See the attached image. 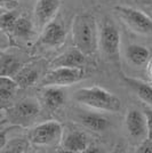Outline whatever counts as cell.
Wrapping results in <instances>:
<instances>
[{
	"mask_svg": "<svg viewBox=\"0 0 152 153\" xmlns=\"http://www.w3.org/2000/svg\"><path fill=\"white\" fill-rule=\"evenodd\" d=\"M72 38L76 47L85 55H92L97 48V26L95 19L88 15H78L72 23Z\"/></svg>",
	"mask_w": 152,
	"mask_h": 153,
	"instance_id": "cell-1",
	"label": "cell"
},
{
	"mask_svg": "<svg viewBox=\"0 0 152 153\" xmlns=\"http://www.w3.org/2000/svg\"><path fill=\"white\" fill-rule=\"evenodd\" d=\"M75 100L89 108L108 112H117L121 108L120 100L117 96L98 86L83 87L76 90Z\"/></svg>",
	"mask_w": 152,
	"mask_h": 153,
	"instance_id": "cell-2",
	"label": "cell"
},
{
	"mask_svg": "<svg viewBox=\"0 0 152 153\" xmlns=\"http://www.w3.org/2000/svg\"><path fill=\"white\" fill-rule=\"evenodd\" d=\"M86 76V72L81 68H70V66H57L51 69L48 73H46L42 79L44 86H70L76 82L81 81Z\"/></svg>",
	"mask_w": 152,
	"mask_h": 153,
	"instance_id": "cell-3",
	"label": "cell"
},
{
	"mask_svg": "<svg viewBox=\"0 0 152 153\" xmlns=\"http://www.w3.org/2000/svg\"><path fill=\"white\" fill-rule=\"evenodd\" d=\"M114 10L127 25L135 32H139L142 34L152 33V19L143 12L132 7L125 6L115 7Z\"/></svg>",
	"mask_w": 152,
	"mask_h": 153,
	"instance_id": "cell-4",
	"label": "cell"
},
{
	"mask_svg": "<svg viewBox=\"0 0 152 153\" xmlns=\"http://www.w3.org/2000/svg\"><path fill=\"white\" fill-rule=\"evenodd\" d=\"M62 135V126L57 121H46L34 127L29 134V138L34 145H51L60 140Z\"/></svg>",
	"mask_w": 152,
	"mask_h": 153,
	"instance_id": "cell-5",
	"label": "cell"
},
{
	"mask_svg": "<svg viewBox=\"0 0 152 153\" xmlns=\"http://www.w3.org/2000/svg\"><path fill=\"white\" fill-rule=\"evenodd\" d=\"M100 44L105 55L110 57L118 55L120 48V34L115 26L112 24L103 25L100 32Z\"/></svg>",
	"mask_w": 152,
	"mask_h": 153,
	"instance_id": "cell-6",
	"label": "cell"
},
{
	"mask_svg": "<svg viewBox=\"0 0 152 153\" xmlns=\"http://www.w3.org/2000/svg\"><path fill=\"white\" fill-rule=\"evenodd\" d=\"M65 36L66 33L63 24L56 21H51L44 26L42 33L39 38V44L41 46L57 47L64 42Z\"/></svg>",
	"mask_w": 152,
	"mask_h": 153,
	"instance_id": "cell-7",
	"label": "cell"
},
{
	"mask_svg": "<svg viewBox=\"0 0 152 153\" xmlns=\"http://www.w3.org/2000/svg\"><path fill=\"white\" fill-rule=\"evenodd\" d=\"M126 128L133 138H141L146 134V125L144 114L139 110H129L126 115Z\"/></svg>",
	"mask_w": 152,
	"mask_h": 153,
	"instance_id": "cell-8",
	"label": "cell"
},
{
	"mask_svg": "<svg viewBox=\"0 0 152 153\" xmlns=\"http://www.w3.org/2000/svg\"><path fill=\"white\" fill-rule=\"evenodd\" d=\"M60 5V0H38L34 14L39 25L45 26L47 23H49L57 13Z\"/></svg>",
	"mask_w": 152,
	"mask_h": 153,
	"instance_id": "cell-9",
	"label": "cell"
},
{
	"mask_svg": "<svg viewBox=\"0 0 152 153\" xmlns=\"http://www.w3.org/2000/svg\"><path fill=\"white\" fill-rule=\"evenodd\" d=\"M62 146L66 152L81 153L88 149V138L81 131H71L63 138Z\"/></svg>",
	"mask_w": 152,
	"mask_h": 153,
	"instance_id": "cell-10",
	"label": "cell"
},
{
	"mask_svg": "<svg viewBox=\"0 0 152 153\" xmlns=\"http://www.w3.org/2000/svg\"><path fill=\"white\" fill-rule=\"evenodd\" d=\"M86 63V55L78 48L65 51L51 62L54 68L57 66H70V68H81Z\"/></svg>",
	"mask_w": 152,
	"mask_h": 153,
	"instance_id": "cell-11",
	"label": "cell"
},
{
	"mask_svg": "<svg viewBox=\"0 0 152 153\" xmlns=\"http://www.w3.org/2000/svg\"><path fill=\"white\" fill-rule=\"evenodd\" d=\"M41 100L46 108L54 111L64 103L65 95L63 90L57 86H46V88L41 93Z\"/></svg>",
	"mask_w": 152,
	"mask_h": 153,
	"instance_id": "cell-12",
	"label": "cell"
},
{
	"mask_svg": "<svg viewBox=\"0 0 152 153\" xmlns=\"http://www.w3.org/2000/svg\"><path fill=\"white\" fill-rule=\"evenodd\" d=\"M124 80L143 102L152 105V86H150L149 83L143 82L142 80L128 78V76H124Z\"/></svg>",
	"mask_w": 152,
	"mask_h": 153,
	"instance_id": "cell-13",
	"label": "cell"
},
{
	"mask_svg": "<svg viewBox=\"0 0 152 153\" xmlns=\"http://www.w3.org/2000/svg\"><path fill=\"white\" fill-rule=\"evenodd\" d=\"M126 56L128 61L136 66H141L148 63L150 58L149 49L141 45H129L126 49Z\"/></svg>",
	"mask_w": 152,
	"mask_h": 153,
	"instance_id": "cell-14",
	"label": "cell"
},
{
	"mask_svg": "<svg viewBox=\"0 0 152 153\" xmlns=\"http://www.w3.org/2000/svg\"><path fill=\"white\" fill-rule=\"evenodd\" d=\"M40 108L36 102L33 101H23L19 103L15 108H14V114L15 118H17L19 120H29L34 118L39 113Z\"/></svg>",
	"mask_w": 152,
	"mask_h": 153,
	"instance_id": "cell-15",
	"label": "cell"
},
{
	"mask_svg": "<svg viewBox=\"0 0 152 153\" xmlns=\"http://www.w3.org/2000/svg\"><path fill=\"white\" fill-rule=\"evenodd\" d=\"M80 121L86 128L94 131H103L109 127V120L100 114H83Z\"/></svg>",
	"mask_w": 152,
	"mask_h": 153,
	"instance_id": "cell-16",
	"label": "cell"
},
{
	"mask_svg": "<svg viewBox=\"0 0 152 153\" xmlns=\"http://www.w3.org/2000/svg\"><path fill=\"white\" fill-rule=\"evenodd\" d=\"M39 72L34 68H21L15 74V81L21 87H29L38 80Z\"/></svg>",
	"mask_w": 152,
	"mask_h": 153,
	"instance_id": "cell-17",
	"label": "cell"
},
{
	"mask_svg": "<svg viewBox=\"0 0 152 153\" xmlns=\"http://www.w3.org/2000/svg\"><path fill=\"white\" fill-rule=\"evenodd\" d=\"M21 69L19 62L10 55H5L0 58V76H13Z\"/></svg>",
	"mask_w": 152,
	"mask_h": 153,
	"instance_id": "cell-18",
	"label": "cell"
},
{
	"mask_svg": "<svg viewBox=\"0 0 152 153\" xmlns=\"http://www.w3.org/2000/svg\"><path fill=\"white\" fill-rule=\"evenodd\" d=\"M13 33L19 38L28 39L32 34V23L25 17H17Z\"/></svg>",
	"mask_w": 152,
	"mask_h": 153,
	"instance_id": "cell-19",
	"label": "cell"
},
{
	"mask_svg": "<svg viewBox=\"0 0 152 153\" xmlns=\"http://www.w3.org/2000/svg\"><path fill=\"white\" fill-rule=\"evenodd\" d=\"M17 19V15L14 12L5 13L0 16V27L7 32H13L15 23Z\"/></svg>",
	"mask_w": 152,
	"mask_h": 153,
	"instance_id": "cell-20",
	"label": "cell"
},
{
	"mask_svg": "<svg viewBox=\"0 0 152 153\" xmlns=\"http://www.w3.org/2000/svg\"><path fill=\"white\" fill-rule=\"evenodd\" d=\"M17 87V83L15 80H13L10 76H0V88L14 91Z\"/></svg>",
	"mask_w": 152,
	"mask_h": 153,
	"instance_id": "cell-21",
	"label": "cell"
},
{
	"mask_svg": "<svg viewBox=\"0 0 152 153\" xmlns=\"http://www.w3.org/2000/svg\"><path fill=\"white\" fill-rule=\"evenodd\" d=\"M143 114H144V118H145L146 137L152 140V110L145 108L144 111H143Z\"/></svg>",
	"mask_w": 152,
	"mask_h": 153,
	"instance_id": "cell-22",
	"label": "cell"
},
{
	"mask_svg": "<svg viewBox=\"0 0 152 153\" xmlns=\"http://www.w3.org/2000/svg\"><path fill=\"white\" fill-rule=\"evenodd\" d=\"M28 149V143L25 140H17L13 142L10 145H9V152H24Z\"/></svg>",
	"mask_w": 152,
	"mask_h": 153,
	"instance_id": "cell-23",
	"label": "cell"
},
{
	"mask_svg": "<svg viewBox=\"0 0 152 153\" xmlns=\"http://www.w3.org/2000/svg\"><path fill=\"white\" fill-rule=\"evenodd\" d=\"M136 152L137 153H152V140L150 138H146L144 140L141 145L136 149Z\"/></svg>",
	"mask_w": 152,
	"mask_h": 153,
	"instance_id": "cell-24",
	"label": "cell"
},
{
	"mask_svg": "<svg viewBox=\"0 0 152 153\" xmlns=\"http://www.w3.org/2000/svg\"><path fill=\"white\" fill-rule=\"evenodd\" d=\"M148 66H146V72H148V76H150V79L152 80V56H150L149 61H148Z\"/></svg>",
	"mask_w": 152,
	"mask_h": 153,
	"instance_id": "cell-25",
	"label": "cell"
},
{
	"mask_svg": "<svg viewBox=\"0 0 152 153\" xmlns=\"http://www.w3.org/2000/svg\"><path fill=\"white\" fill-rule=\"evenodd\" d=\"M6 145V135L4 133H0V149Z\"/></svg>",
	"mask_w": 152,
	"mask_h": 153,
	"instance_id": "cell-26",
	"label": "cell"
},
{
	"mask_svg": "<svg viewBox=\"0 0 152 153\" xmlns=\"http://www.w3.org/2000/svg\"><path fill=\"white\" fill-rule=\"evenodd\" d=\"M1 2H2V0H0V5H1Z\"/></svg>",
	"mask_w": 152,
	"mask_h": 153,
	"instance_id": "cell-27",
	"label": "cell"
}]
</instances>
